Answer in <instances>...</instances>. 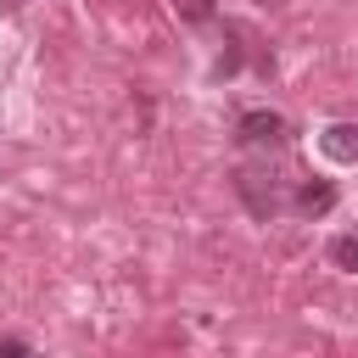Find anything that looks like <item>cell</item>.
Segmentation results:
<instances>
[{
    "mask_svg": "<svg viewBox=\"0 0 358 358\" xmlns=\"http://www.w3.org/2000/svg\"><path fill=\"white\" fill-rule=\"evenodd\" d=\"M319 145H324V157H336V162H358V129H352V123L324 129V134H319Z\"/></svg>",
    "mask_w": 358,
    "mask_h": 358,
    "instance_id": "cell-2",
    "label": "cell"
},
{
    "mask_svg": "<svg viewBox=\"0 0 358 358\" xmlns=\"http://www.w3.org/2000/svg\"><path fill=\"white\" fill-rule=\"evenodd\" d=\"M280 134H285V117L280 112H246L241 117V140L246 145H280Z\"/></svg>",
    "mask_w": 358,
    "mask_h": 358,
    "instance_id": "cell-1",
    "label": "cell"
},
{
    "mask_svg": "<svg viewBox=\"0 0 358 358\" xmlns=\"http://www.w3.org/2000/svg\"><path fill=\"white\" fill-rule=\"evenodd\" d=\"M330 201H336V190H330L324 179H319V185H302V190H296V207H302V213H324Z\"/></svg>",
    "mask_w": 358,
    "mask_h": 358,
    "instance_id": "cell-3",
    "label": "cell"
},
{
    "mask_svg": "<svg viewBox=\"0 0 358 358\" xmlns=\"http://www.w3.org/2000/svg\"><path fill=\"white\" fill-rule=\"evenodd\" d=\"M330 263L336 268H358V235H336L330 241Z\"/></svg>",
    "mask_w": 358,
    "mask_h": 358,
    "instance_id": "cell-4",
    "label": "cell"
}]
</instances>
